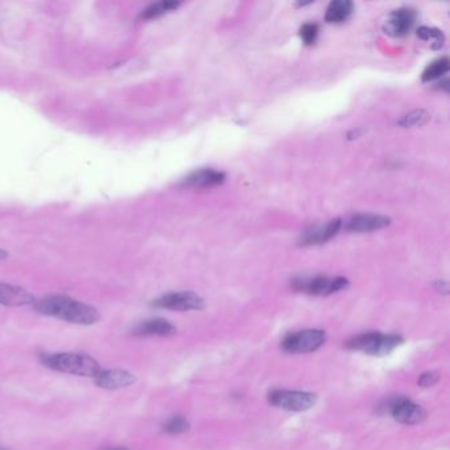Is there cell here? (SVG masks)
<instances>
[{"instance_id": "8", "label": "cell", "mask_w": 450, "mask_h": 450, "mask_svg": "<svg viewBox=\"0 0 450 450\" xmlns=\"http://www.w3.org/2000/svg\"><path fill=\"white\" fill-rule=\"evenodd\" d=\"M152 306L168 311L188 312V311H203L205 301L200 294L191 291L165 293L152 301Z\"/></svg>"}, {"instance_id": "14", "label": "cell", "mask_w": 450, "mask_h": 450, "mask_svg": "<svg viewBox=\"0 0 450 450\" xmlns=\"http://www.w3.org/2000/svg\"><path fill=\"white\" fill-rule=\"evenodd\" d=\"M225 180V173L215 169L203 168L186 176L182 181V184L191 188H210V186L224 184Z\"/></svg>"}, {"instance_id": "22", "label": "cell", "mask_w": 450, "mask_h": 450, "mask_svg": "<svg viewBox=\"0 0 450 450\" xmlns=\"http://www.w3.org/2000/svg\"><path fill=\"white\" fill-rule=\"evenodd\" d=\"M439 381V371H427L423 372L418 378V386L423 387V388H429V387H433L435 384H437Z\"/></svg>"}, {"instance_id": "1", "label": "cell", "mask_w": 450, "mask_h": 450, "mask_svg": "<svg viewBox=\"0 0 450 450\" xmlns=\"http://www.w3.org/2000/svg\"><path fill=\"white\" fill-rule=\"evenodd\" d=\"M41 315L55 317L76 325H94L101 320L100 312L89 304L74 300L67 294H52L34 303Z\"/></svg>"}, {"instance_id": "27", "label": "cell", "mask_w": 450, "mask_h": 450, "mask_svg": "<svg viewBox=\"0 0 450 450\" xmlns=\"http://www.w3.org/2000/svg\"><path fill=\"white\" fill-rule=\"evenodd\" d=\"M0 450H6V449H1V448H0Z\"/></svg>"}, {"instance_id": "25", "label": "cell", "mask_w": 450, "mask_h": 450, "mask_svg": "<svg viewBox=\"0 0 450 450\" xmlns=\"http://www.w3.org/2000/svg\"><path fill=\"white\" fill-rule=\"evenodd\" d=\"M7 257H8V254H7V251H4V250H1V248H0V260L6 259Z\"/></svg>"}, {"instance_id": "12", "label": "cell", "mask_w": 450, "mask_h": 450, "mask_svg": "<svg viewBox=\"0 0 450 450\" xmlns=\"http://www.w3.org/2000/svg\"><path fill=\"white\" fill-rule=\"evenodd\" d=\"M390 224H391V219L384 215L357 214L348 221L346 230L353 231V233H370V231L384 229Z\"/></svg>"}, {"instance_id": "4", "label": "cell", "mask_w": 450, "mask_h": 450, "mask_svg": "<svg viewBox=\"0 0 450 450\" xmlns=\"http://www.w3.org/2000/svg\"><path fill=\"white\" fill-rule=\"evenodd\" d=\"M381 408L383 412L390 414L395 421L404 425H416L427 418V411L421 405L402 395L390 397Z\"/></svg>"}, {"instance_id": "9", "label": "cell", "mask_w": 450, "mask_h": 450, "mask_svg": "<svg viewBox=\"0 0 450 450\" xmlns=\"http://www.w3.org/2000/svg\"><path fill=\"white\" fill-rule=\"evenodd\" d=\"M416 23V11L409 7H402L391 12L383 29L388 36L404 37Z\"/></svg>"}, {"instance_id": "24", "label": "cell", "mask_w": 450, "mask_h": 450, "mask_svg": "<svg viewBox=\"0 0 450 450\" xmlns=\"http://www.w3.org/2000/svg\"><path fill=\"white\" fill-rule=\"evenodd\" d=\"M436 288H437V291H439V292L446 294V293H448V282H436Z\"/></svg>"}, {"instance_id": "17", "label": "cell", "mask_w": 450, "mask_h": 450, "mask_svg": "<svg viewBox=\"0 0 450 450\" xmlns=\"http://www.w3.org/2000/svg\"><path fill=\"white\" fill-rule=\"evenodd\" d=\"M180 1H172V0H167V1H158L154 3L151 6H148L144 11L142 12L140 19L142 20H152L160 18L168 12L175 11L177 7H180Z\"/></svg>"}, {"instance_id": "10", "label": "cell", "mask_w": 450, "mask_h": 450, "mask_svg": "<svg viewBox=\"0 0 450 450\" xmlns=\"http://www.w3.org/2000/svg\"><path fill=\"white\" fill-rule=\"evenodd\" d=\"M95 384L103 390H122L132 386L136 382V376L132 372L121 369L113 370H102L95 378Z\"/></svg>"}, {"instance_id": "18", "label": "cell", "mask_w": 450, "mask_h": 450, "mask_svg": "<svg viewBox=\"0 0 450 450\" xmlns=\"http://www.w3.org/2000/svg\"><path fill=\"white\" fill-rule=\"evenodd\" d=\"M449 71V60L448 57H441L439 60L433 61L423 73V81L430 82L435 79H441L444 74Z\"/></svg>"}, {"instance_id": "20", "label": "cell", "mask_w": 450, "mask_h": 450, "mask_svg": "<svg viewBox=\"0 0 450 450\" xmlns=\"http://www.w3.org/2000/svg\"><path fill=\"white\" fill-rule=\"evenodd\" d=\"M417 36H418L421 40L430 41L433 49H439L441 46H444V41H445V37H444L442 32H441L439 29H436V28L421 27V28L417 29Z\"/></svg>"}, {"instance_id": "3", "label": "cell", "mask_w": 450, "mask_h": 450, "mask_svg": "<svg viewBox=\"0 0 450 450\" xmlns=\"http://www.w3.org/2000/svg\"><path fill=\"white\" fill-rule=\"evenodd\" d=\"M404 343V338L399 334H383L379 332L363 333L351 338L345 348L349 351H360L372 357H384Z\"/></svg>"}, {"instance_id": "19", "label": "cell", "mask_w": 450, "mask_h": 450, "mask_svg": "<svg viewBox=\"0 0 450 450\" xmlns=\"http://www.w3.org/2000/svg\"><path fill=\"white\" fill-rule=\"evenodd\" d=\"M189 428H191L189 421L180 415L169 417L168 420L163 424V430L168 435H182V433H186Z\"/></svg>"}, {"instance_id": "5", "label": "cell", "mask_w": 450, "mask_h": 450, "mask_svg": "<svg viewBox=\"0 0 450 450\" xmlns=\"http://www.w3.org/2000/svg\"><path fill=\"white\" fill-rule=\"evenodd\" d=\"M327 333L318 329H305L301 332L291 333L282 341V349L289 354H308L315 353L324 346Z\"/></svg>"}, {"instance_id": "26", "label": "cell", "mask_w": 450, "mask_h": 450, "mask_svg": "<svg viewBox=\"0 0 450 450\" xmlns=\"http://www.w3.org/2000/svg\"><path fill=\"white\" fill-rule=\"evenodd\" d=\"M102 450H128V449H125V448H106V449H102Z\"/></svg>"}, {"instance_id": "23", "label": "cell", "mask_w": 450, "mask_h": 450, "mask_svg": "<svg viewBox=\"0 0 450 450\" xmlns=\"http://www.w3.org/2000/svg\"><path fill=\"white\" fill-rule=\"evenodd\" d=\"M427 119L428 115L424 111H415V113L407 115L402 124L403 125H416V124L424 123Z\"/></svg>"}, {"instance_id": "6", "label": "cell", "mask_w": 450, "mask_h": 450, "mask_svg": "<svg viewBox=\"0 0 450 450\" xmlns=\"http://www.w3.org/2000/svg\"><path fill=\"white\" fill-rule=\"evenodd\" d=\"M318 396L306 391L272 390L268 394V403L276 408L289 412H305L315 407Z\"/></svg>"}, {"instance_id": "15", "label": "cell", "mask_w": 450, "mask_h": 450, "mask_svg": "<svg viewBox=\"0 0 450 450\" xmlns=\"http://www.w3.org/2000/svg\"><path fill=\"white\" fill-rule=\"evenodd\" d=\"M34 297L22 287L0 282V305L24 306L34 304Z\"/></svg>"}, {"instance_id": "11", "label": "cell", "mask_w": 450, "mask_h": 450, "mask_svg": "<svg viewBox=\"0 0 450 450\" xmlns=\"http://www.w3.org/2000/svg\"><path fill=\"white\" fill-rule=\"evenodd\" d=\"M176 333V327L165 318H151L142 321L132 329L136 337H170Z\"/></svg>"}, {"instance_id": "16", "label": "cell", "mask_w": 450, "mask_h": 450, "mask_svg": "<svg viewBox=\"0 0 450 450\" xmlns=\"http://www.w3.org/2000/svg\"><path fill=\"white\" fill-rule=\"evenodd\" d=\"M354 11V4L350 0H334L327 7L325 20L330 24L346 22Z\"/></svg>"}, {"instance_id": "21", "label": "cell", "mask_w": 450, "mask_h": 450, "mask_svg": "<svg viewBox=\"0 0 450 450\" xmlns=\"http://www.w3.org/2000/svg\"><path fill=\"white\" fill-rule=\"evenodd\" d=\"M320 34V28L315 23L304 24L300 29V37L304 41L305 46H313Z\"/></svg>"}, {"instance_id": "2", "label": "cell", "mask_w": 450, "mask_h": 450, "mask_svg": "<svg viewBox=\"0 0 450 450\" xmlns=\"http://www.w3.org/2000/svg\"><path fill=\"white\" fill-rule=\"evenodd\" d=\"M40 360L46 367L53 371L64 372L77 376L95 378L102 371L98 360L81 353L41 354Z\"/></svg>"}, {"instance_id": "7", "label": "cell", "mask_w": 450, "mask_h": 450, "mask_svg": "<svg viewBox=\"0 0 450 450\" xmlns=\"http://www.w3.org/2000/svg\"><path fill=\"white\" fill-rule=\"evenodd\" d=\"M293 289L299 292H305L313 296H330L333 293L343 291L349 287V280L346 278L337 276H313V278H299L292 282Z\"/></svg>"}, {"instance_id": "13", "label": "cell", "mask_w": 450, "mask_h": 450, "mask_svg": "<svg viewBox=\"0 0 450 450\" xmlns=\"http://www.w3.org/2000/svg\"><path fill=\"white\" fill-rule=\"evenodd\" d=\"M342 227L341 219L329 221L327 225H317L308 229L301 237V245L311 246V245H322L332 238L336 237L338 231Z\"/></svg>"}]
</instances>
